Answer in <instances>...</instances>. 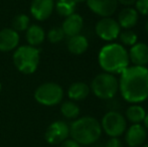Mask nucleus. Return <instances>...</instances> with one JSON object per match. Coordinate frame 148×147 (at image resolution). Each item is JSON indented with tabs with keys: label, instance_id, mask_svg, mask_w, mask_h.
<instances>
[{
	"label": "nucleus",
	"instance_id": "1",
	"mask_svg": "<svg viewBox=\"0 0 148 147\" xmlns=\"http://www.w3.org/2000/svg\"><path fill=\"white\" fill-rule=\"evenodd\" d=\"M120 75L119 91L125 101L137 104L148 99V69L146 67H128Z\"/></svg>",
	"mask_w": 148,
	"mask_h": 147
},
{
	"label": "nucleus",
	"instance_id": "2",
	"mask_svg": "<svg viewBox=\"0 0 148 147\" xmlns=\"http://www.w3.org/2000/svg\"><path fill=\"white\" fill-rule=\"evenodd\" d=\"M99 65L105 73L121 74L129 67L128 51L119 43H110L101 49L98 57Z\"/></svg>",
	"mask_w": 148,
	"mask_h": 147
},
{
	"label": "nucleus",
	"instance_id": "3",
	"mask_svg": "<svg viewBox=\"0 0 148 147\" xmlns=\"http://www.w3.org/2000/svg\"><path fill=\"white\" fill-rule=\"evenodd\" d=\"M70 135L80 145H92L102 135L101 123L90 116L79 118L71 124Z\"/></svg>",
	"mask_w": 148,
	"mask_h": 147
},
{
	"label": "nucleus",
	"instance_id": "4",
	"mask_svg": "<svg viewBox=\"0 0 148 147\" xmlns=\"http://www.w3.org/2000/svg\"><path fill=\"white\" fill-rule=\"evenodd\" d=\"M12 61L18 72L31 75L35 73L40 63V51L29 44L20 45L14 49Z\"/></svg>",
	"mask_w": 148,
	"mask_h": 147
},
{
	"label": "nucleus",
	"instance_id": "5",
	"mask_svg": "<svg viewBox=\"0 0 148 147\" xmlns=\"http://www.w3.org/2000/svg\"><path fill=\"white\" fill-rule=\"evenodd\" d=\"M90 89L97 98L108 100L115 97L117 94L119 90V81L115 75L102 73L94 78Z\"/></svg>",
	"mask_w": 148,
	"mask_h": 147
},
{
	"label": "nucleus",
	"instance_id": "6",
	"mask_svg": "<svg viewBox=\"0 0 148 147\" xmlns=\"http://www.w3.org/2000/svg\"><path fill=\"white\" fill-rule=\"evenodd\" d=\"M33 97L38 104L53 107L62 102L64 98V89L55 82H47L35 89Z\"/></svg>",
	"mask_w": 148,
	"mask_h": 147
},
{
	"label": "nucleus",
	"instance_id": "7",
	"mask_svg": "<svg viewBox=\"0 0 148 147\" xmlns=\"http://www.w3.org/2000/svg\"><path fill=\"white\" fill-rule=\"evenodd\" d=\"M101 127L110 137H119L126 130L127 122L122 114L116 111H110L104 115Z\"/></svg>",
	"mask_w": 148,
	"mask_h": 147
},
{
	"label": "nucleus",
	"instance_id": "8",
	"mask_svg": "<svg viewBox=\"0 0 148 147\" xmlns=\"http://www.w3.org/2000/svg\"><path fill=\"white\" fill-rule=\"evenodd\" d=\"M70 136V126L62 120L49 124L45 133V139L51 145H58L68 139Z\"/></svg>",
	"mask_w": 148,
	"mask_h": 147
},
{
	"label": "nucleus",
	"instance_id": "9",
	"mask_svg": "<svg viewBox=\"0 0 148 147\" xmlns=\"http://www.w3.org/2000/svg\"><path fill=\"white\" fill-rule=\"evenodd\" d=\"M96 34L106 41L115 40L121 32V27L117 20L112 17H103L96 23Z\"/></svg>",
	"mask_w": 148,
	"mask_h": 147
},
{
	"label": "nucleus",
	"instance_id": "10",
	"mask_svg": "<svg viewBox=\"0 0 148 147\" xmlns=\"http://www.w3.org/2000/svg\"><path fill=\"white\" fill-rule=\"evenodd\" d=\"M92 12L102 17H110L118 8V0H86Z\"/></svg>",
	"mask_w": 148,
	"mask_h": 147
},
{
	"label": "nucleus",
	"instance_id": "11",
	"mask_svg": "<svg viewBox=\"0 0 148 147\" xmlns=\"http://www.w3.org/2000/svg\"><path fill=\"white\" fill-rule=\"evenodd\" d=\"M29 9L34 19L45 21L49 18L55 9V0H32Z\"/></svg>",
	"mask_w": 148,
	"mask_h": 147
},
{
	"label": "nucleus",
	"instance_id": "12",
	"mask_svg": "<svg viewBox=\"0 0 148 147\" xmlns=\"http://www.w3.org/2000/svg\"><path fill=\"white\" fill-rule=\"evenodd\" d=\"M147 130L141 124H132L125 134V141L129 147H139L145 142Z\"/></svg>",
	"mask_w": 148,
	"mask_h": 147
},
{
	"label": "nucleus",
	"instance_id": "13",
	"mask_svg": "<svg viewBox=\"0 0 148 147\" xmlns=\"http://www.w3.org/2000/svg\"><path fill=\"white\" fill-rule=\"evenodd\" d=\"M19 34L11 27H6L0 30V51H12L19 44Z\"/></svg>",
	"mask_w": 148,
	"mask_h": 147
},
{
	"label": "nucleus",
	"instance_id": "14",
	"mask_svg": "<svg viewBox=\"0 0 148 147\" xmlns=\"http://www.w3.org/2000/svg\"><path fill=\"white\" fill-rule=\"evenodd\" d=\"M129 61L137 67H145L148 64V45L143 42H136L128 53Z\"/></svg>",
	"mask_w": 148,
	"mask_h": 147
},
{
	"label": "nucleus",
	"instance_id": "15",
	"mask_svg": "<svg viewBox=\"0 0 148 147\" xmlns=\"http://www.w3.org/2000/svg\"><path fill=\"white\" fill-rule=\"evenodd\" d=\"M84 26V20L80 14L73 13L70 16L64 18V22L62 24V29L64 31V36L72 37L77 34H80Z\"/></svg>",
	"mask_w": 148,
	"mask_h": 147
},
{
	"label": "nucleus",
	"instance_id": "16",
	"mask_svg": "<svg viewBox=\"0 0 148 147\" xmlns=\"http://www.w3.org/2000/svg\"><path fill=\"white\" fill-rule=\"evenodd\" d=\"M138 21V12L133 7H125L119 12L117 22L120 27L130 29L134 27Z\"/></svg>",
	"mask_w": 148,
	"mask_h": 147
},
{
	"label": "nucleus",
	"instance_id": "17",
	"mask_svg": "<svg viewBox=\"0 0 148 147\" xmlns=\"http://www.w3.org/2000/svg\"><path fill=\"white\" fill-rule=\"evenodd\" d=\"M25 38L27 43L31 46H35L41 44L45 41L47 34L45 31L38 24H30L29 27L25 30Z\"/></svg>",
	"mask_w": 148,
	"mask_h": 147
},
{
	"label": "nucleus",
	"instance_id": "18",
	"mask_svg": "<svg viewBox=\"0 0 148 147\" xmlns=\"http://www.w3.org/2000/svg\"><path fill=\"white\" fill-rule=\"evenodd\" d=\"M68 49L73 55H83L86 53L89 47V41L86 36L82 34H77L70 37L68 40Z\"/></svg>",
	"mask_w": 148,
	"mask_h": 147
},
{
	"label": "nucleus",
	"instance_id": "19",
	"mask_svg": "<svg viewBox=\"0 0 148 147\" xmlns=\"http://www.w3.org/2000/svg\"><path fill=\"white\" fill-rule=\"evenodd\" d=\"M90 87L84 82H75L69 87L68 96L72 101H83L89 96Z\"/></svg>",
	"mask_w": 148,
	"mask_h": 147
},
{
	"label": "nucleus",
	"instance_id": "20",
	"mask_svg": "<svg viewBox=\"0 0 148 147\" xmlns=\"http://www.w3.org/2000/svg\"><path fill=\"white\" fill-rule=\"evenodd\" d=\"M146 116V112L141 106L138 105H132L128 107L126 110V118L129 122L132 124H140L144 121V118Z\"/></svg>",
	"mask_w": 148,
	"mask_h": 147
},
{
	"label": "nucleus",
	"instance_id": "21",
	"mask_svg": "<svg viewBox=\"0 0 148 147\" xmlns=\"http://www.w3.org/2000/svg\"><path fill=\"white\" fill-rule=\"evenodd\" d=\"M76 5L73 0H57L55 2V8L59 15L62 17H68L71 14L75 13V9H76Z\"/></svg>",
	"mask_w": 148,
	"mask_h": 147
},
{
	"label": "nucleus",
	"instance_id": "22",
	"mask_svg": "<svg viewBox=\"0 0 148 147\" xmlns=\"http://www.w3.org/2000/svg\"><path fill=\"white\" fill-rule=\"evenodd\" d=\"M60 113L66 119H76L80 115V108L74 101H66L60 106Z\"/></svg>",
	"mask_w": 148,
	"mask_h": 147
},
{
	"label": "nucleus",
	"instance_id": "23",
	"mask_svg": "<svg viewBox=\"0 0 148 147\" xmlns=\"http://www.w3.org/2000/svg\"><path fill=\"white\" fill-rule=\"evenodd\" d=\"M11 25L15 31L17 32H21V31H25L30 25V18L28 15L24 13H20L17 14L13 17L11 22Z\"/></svg>",
	"mask_w": 148,
	"mask_h": 147
},
{
	"label": "nucleus",
	"instance_id": "24",
	"mask_svg": "<svg viewBox=\"0 0 148 147\" xmlns=\"http://www.w3.org/2000/svg\"><path fill=\"white\" fill-rule=\"evenodd\" d=\"M119 38H120L121 42H122L123 44L132 46V45H134L135 43L137 42L138 37H137V34H135L134 31L126 29V30H124V31L120 32V34H119Z\"/></svg>",
	"mask_w": 148,
	"mask_h": 147
},
{
	"label": "nucleus",
	"instance_id": "25",
	"mask_svg": "<svg viewBox=\"0 0 148 147\" xmlns=\"http://www.w3.org/2000/svg\"><path fill=\"white\" fill-rule=\"evenodd\" d=\"M64 34L62 31V27H53L51 29L49 30L47 34V39L49 40V42L51 43H59L62 39L64 38Z\"/></svg>",
	"mask_w": 148,
	"mask_h": 147
},
{
	"label": "nucleus",
	"instance_id": "26",
	"mask_svg": "<svg viewBox=\"0 0 148 147\" xmlns=\"http://www.w3.org/2000/svg\"><path fill=\"white\" fill-rule=\"evenodd\" d=\"M135 9L142 15H148V0H136Z\"/></svg>",
	"mask_w": 148,
	"mask_h": 147
},
{
	"label": "nucleus",
	"instance_id": "27",
	"mask_svg": "<svg viewBox=\"0 0 148 147\" xmlns=\"http://www.w3.org/2000/svg\"><path fill=\"white\" fill-rule=\"evenodd\" d=\"M98 147H122V143L118 137H111L106 142L105 145H99Z\"/></svg>",
	"mask_w": 148,
	"mask_h": 147
},
{
	"label": "nucleus",
	"instance_id": "28",
	"mask_svg": "<svg viewBox=\"0 0 148 147\" xmlns=\"http://www.w3.org/2000/svg\"><path fill=\"white\" fill-rule=\"evenodd\" d=\"M60 147H81V145L74 139H66L60 143Z\"/></svg>",
	"mask_w": 148,
	"mask_h": 147
},
{
	"label": "nucleus",
	"instance_id": "29",
	"mask_svg": "<svg viewBox=\"0 0 148 147\" xmlns=\"http://www.w3.org/2000/svg\"><path fill=\"white\" fill-rule=\"evenodd\" d=\"M135 2H136V0H118V3L122 4L126 7H131L132 5H134Z\"/></svg>",
	"mask_w": 148,
	"mask_h": 147
},
{
	"label": "nucleus",
	"instance_id": "30",
	"mask_svg": "<svg viewBox=\"0 0 148 147\" xmlns=\"http://www.w3.org/2000/svg\"><path fill=\"white\" fill-rule=\"evenodd\" d=\"M144 127L146 128V130H148V113H146V116L144 118Z\"/></svg>",
	"mask_w": 148,
	"mask_h": 147
},
{
	"label": "nucleus",
	"instance_id": "31",
	"mask_svg": "<svg viewBox=\"0 0 148 147\" xmlns=\"http://www.w3.org/2000/svg\"><path fill=\"white\" fill-rule=\"evenodd\" d=\"M73 1H74L76 4H78V3H82V2H85L86 0H73Z\"/></svg>",
	"mask_w": 148,
	"mask_h": 147
},
{
	"label": "nucleus",
	"instance_id": "32",
	"mask_svg": "<svg viewBox=\"0 0 148 147\" xmlns=\"http://www.w3.org/2000/svg\"><path fill=\"white\" fill-rule=\"evenodd\" d=\"M145 28H146V31H147V34H148V20H147V22H146V25H145Z\"/></svg>",
	"mask_w": 148,
	"mask_h": 147
},
{
	"label": "nucleus",
	"instance_id": "33",
	"mask_svg": "<svg viewBox=\"0 0 148 147\" xmlns=\"http://www.w3.org/2000/svg\"><path fill=\"white\" fill-rule=\"evenodd\" d=\"M1 90H2V84H1V82H0V93H1Z\"/></svg>",
	"mask_w": 148,
	"mask_h": 147
},
{
	"label": "nucleus",
	"instance_id": "34",
	"mask_svg": "<svg viewBox=\"0 0 148 147\" xmlns=\"http://www.w3.org/2000/svg\"><path fill=\"white\" fill-rule=\"evenodd\" d=\"M142 147H148V144H145V145H143Z\"/></svg>",
	"mask_w": 148,
	"mask_h": 147
}]
</instances>
